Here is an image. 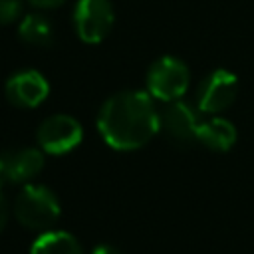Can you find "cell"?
I'll return each mask as SVG.
<instances>
[{"instance_id": "cell-8", "label": "cell", "mask_w": 254, "mask_h": 254, "mask_svg": "<svg viewBox=\"0 0 254 254\" xmlns=\"http://www.w3.org/2000/svg\"><path fill=\"white\" fill-rule=\"evenodd\" d=\"M6 97L12 105L22 107V109H32L38 107L50 93L48 79L36 71V69H20L14 71L4 85Z\"/></svg>"}, {"instance_id": "cell-6", "label": "cell", "mask_w": 254, "mask_h": 254, "mask_svg": "<svg viewBox=\"0 0 254 254\" xmlns=\"http://www.w3.org/2000/svg\"><path fill=\"white\" fill-rule=\"evenodd\" d=\"M198 125L200 119L196 109L183 99L171 101L163 107V111H159V131H163L179 147H189L196 143Z\"/></svg>"}, {"instance_id": "cell-9", "label": "cell", "mask_w": 254, "mask_h": 254, "mask_svg": "<svg viewBox=\"0 0 254 254\" xmlns=\"http://www.w3.org/2000/svg\"><path fill=\"white\" fill-rule=\"evenodd\" d=\"M2 159L6 165L8 183H14V185L30 183L44 169V153L36 147L6 151V153H2Z\"/></svg>"}, {"instance_id": "cell-16", "label": "cell", "mask_w": 254, "mask_h": 254, "mask_svg": "<svg viewBox=\"0 0 254 254\" xmlns=\"http://www.w3.org/2000/svg\"><path fill=\"white\" fill-rule=\"evenodd\" d=\"M91 254H123V252H119V250H117L115 246H111V244H99V246L93 248Z\"/></svg>"}, {"instance_id": "cell-15", "label": "cell", "mask_w": 254, "mask_h": 254, "mask_svg": "<svg viewBox=\"0 0 254 254\" xmlns=\"http://www.w3.org/2000/svg\"><path fill=\"white\" fill-rule=\"evenodd\" d=\"M34 8H40V10H52V8H58L62 4H65L67 0H28Z\"/></svg>"}, {"instance_id": "cell-14", "label": "cell", "mask_w": 254, "mask_h": 254, "mask_svg": "<svg viewBox=\"0 0 254 254\" xmlns=\"http://www.w3.org/2000/svg\"><path fill=\"white\" fill-rule=\"evenodd\" d=\"M8 216H10L8 200H6V196H4L2 190H0V232L6 228V224H8Z\"/></svg>"}, {"instance_id": "cell-11", "label": "cell", "mask_w": 254, "mask_h": 254, "mask_svg": "<svg viewBox=\"0 0 254 254\" xmlns=\"http://www.w3.org/2000/svg\"><path fill=\"white\" fill-rule=\"evenodd\" d=\"M30 254H85V252L73 234L64 230H46L34 240Z\"/></svg>"}, {"instance_id": "cell-17", "label": "cell", "mask_w": 254, "mask_h": 254, "mask_svg": "<svg viewBox=\"0 0 254 254\" xmlns=\"http://www.w3.org/2000/svg\"><path fill=\"white\" fill-rule=\"evenodd\" d=\"M4 183H8V177H6V165H4V159L0 155V189L4 187Z\"/></svg>"}, {"instance_id": "cell-3", "label": "cell", "mask_w": 254, "mask_h": 254, "mask_svg": "<svg viewBox=\"0 0 254 254\" xmlns=\"http://www.w3.org/2000/svg\"><path fill=\"white\" fill-rule=\"evenodd\" d=\"M190 81V71L187 64L175 56H163L151 64L147 71V93L153 99L171 103L181 99Z\"/></svg>"}, {"instance_id": "cell-7", "label": "cell", "mask_w": 254, "mask_h": 254, "mask_svg": "<svg viewBox=\"0 0 254 254\" xmlns=\"http://www.w3.org/2000/svg\"><path fill=\"white\" fill-rule=\"evenodd\" d=\"M238 93V77L228 69L210 71L198 85L196 91V107L202 113L216 115L224 111Z\"/></svg>"}, {"instance_id": "cell-12", "label": "cell", "mask_w": 254, "mask_h": 254, "mask_svg": "<svg viewBox=\"0 0 254 254\" xmlns=\"http://www.w3.org/2000/svg\"><path fill=\"white\" fill-rule=\"evenodd\" d=\"M18 36L28 46H50L54 40V26L44 14H26L18 24Z\"/></svg>"}, {"instance_id": "cell-4", "label": "cell", "mask_w": 254, "mask_h": 254, "mask_svg": "<svg viewBox=\"0 0 254 254\" xmlns=\"http://www.w3.org/2000/svg\"><path fill=\"white\" fill-rule=\"evenodd\" d=\"M38 145L44 153L48 155H65L73 151L81 139H83V129L77 119L65 113H56L46 117L36 133Z\"/></svg>"}, {"instance_id": "cell-13", "label": "cell", "mask_w": 254, "mask_h": 254, "mask_svg": "<svg viewBox=\"0 0 254 254\" xmlns=\"http://www.w3.org/2000/svg\"><path fill=\"white\" fill-rule=\"evenodd\" d=\"M22 0H0V26L12 24L22 16Z\"/></svg>"}, {"instance_id": "cell-5", "label": "cell", "mask_w": 254, "mask_h": 254, "mask_svg": "<svg viewBox=\"0 0 254 254\" xmlns=\"http://www.w3.org/2000/svg\"><path fill=\"white\" fill-rule=\"evenodd\" d=\"M115 22L109 0H77L73 6V28L85 44H99Z\"/></svg>"}, {"instance_id": "cell-10", "label": "cell", "mask_w": 254, "mask_h": 254, "mask_svg": "<svg viewBox=\"0 0 254 254\" xmlns=\"http://www.w3.org/2000/svg\"><path fill=\"white\" fill-rule=\"evenodd\" d=\"M236 137H238L236 135V127L228 119L214 115V117H210L206 121H200L196 141L200 145H204L206 149H210V151L224 153L236 143Z\"/></svg>"}, {"instance_id": "cell-2", "label": "cell", "mask_w": 254, "mask_h": 254, "mask_svg": "<svg viewBox=\"0 0 254 254\" xmlns=\"http://www.w3.org/2000/svg\"><path fill=\"white\" fill-rule=\"evenodd\" d=\"M62 206L56 192L46 185L28 183L18 192L14 202L16 220L30 230H50L60 218Z\"/></svg>"}, {"instance_id": "cell-1", "label": "cell", "mask_w": 254, "mask_h": 254, "mask_svg": "<svg viewBox=\"0 0 254 254\" xmlns=\"http://www.w3.org/2000/svg\"><path fill=\"white\" fill-rule=\"evenodd\" d=\"M97 131L115 151L145 147L159 133V111L147 91H119L103 101Z\"/></svg>"}]
</instances>
